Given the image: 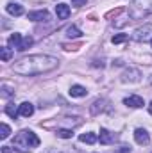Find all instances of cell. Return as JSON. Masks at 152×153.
Here are the masks:
<instances>
[{"mask_svg":"<svg viewBox=\"0 0 152 153\" xmlns=\"http://www.w3.org/2000/svg\"><path fill=\"white\" fill-rule=\"evenodd\" d=\"M59 66V61L57 57H52V55H29V57H23L20 59L18 62L13 64V71L18 73V75L23 76H34V75H41V73H47V71H52Z\"/></svg>","mask_w":152,"mask_h":153,"instance_id":"obj_1","label":"cell"},{"mask_svg":"<svg viewBox=\"0 0 152 153\" xmlns=\"http://www.w3.org/2000/svg\"><path fill=\"white\" fill-rule=\"evenodd\" d=\"M39 146V137L32 130H22L13 139V148L20 153H29L32 148Z\"/></svg>","mask_w":152,"mask_h":153,"instance_id":"obj_2","label":"cell"},{"mask_svg":"<svg viewBox=\"0 0 152 153\" xmlns=\"http://www.w3.org/2000/svg\"><path fill=\"white\" fill-rule=\"evenodd\" d=\"M127 13L131 20H141V18L152 16V0H132Z\"/></svg>","mask_w":152,"mask_h":153,"instance_id":"obj_3","label":"cell"},{"mask_svg":"<svg viewBox=\"0 0 152 153\" xmlns=\"http://www.w3.org/2000/svg\"><path fill=\"white\" fill-rule=\"evenodd\" d=\"M9 45L13 48H16L18 52H23V50H27L32 45V38H22V34L14 32V34L9 36Z\"/></svg>","mask_w":152,"mask_h":153,"instance_id":"obj_4","label":"cell"},{"mask_svg":"<svg viewBox=\"0 0 152 153\" xmlns=\"http://www.w3.org/2000/svg\"><path fill=\"white\" fill-rule=\"evenodd\" d=\"M132 39L138 41V43H147V41H152V23H145L143 27L136 29L132 32Z\"/></svg>","mask_w":152,"mask_h":153,"instance_id":"obj_5","label":"cell"},{"mask_svg":"<svg viewBox=\"0 0 152 153\" xmlns=\"http://www.w3.org/2000/svg\"><path fill=\"white\" fill-rule=\"evenodd\" d=\"M134 139H136V143L141 144V146L150 143V135H149V132L143 130V128H136V130H134Z\"/></svg>","mask_w":152,"mask_h":153,"instance_id":"obj_6","label":"cell"},{"mask_svg":"<svg viewBox=\"0 0 152 153\" xmlns=\"http://www.w3.org/2000/svg\"><path fill=\"white\" fill-rule=\"evenodd\" d=\"M123 103H125L127 107H132V109H140V107H143V105H145L143 98H141V96H136V94L127 96V98L123 100Z\"/></svg>","mask_w":152,"mask_h":153,"instance_id":"obj_7","label":"cell"},{"mask_svg":"<svg viewBox=\"0 0 152 153\" xmlns=\"http://www.w3.org/2000/svg\"><path fill=\"white\" fill-rule=\"evenodd\" d=\"M18 112H20L22 117H31V116L34 114V105L29 103V102H23V103L18 107Z\"/></svg>","mask_w":152,"mask_h":153,"instance_id":"obj_8","label":"cell"},{"mask_svg":"<svg viewBox=\"0 0 152 153\" xmlns=\"http://www.w3.org/2000/svg\"><path fill=\"white\" fill-rule=\"evenodd\" d=\"M29 20H32V22H47L48 20V11H45V9L32 11V13H29Z\"/></svg>","mask_w":152,"mask_h":153,"instance_id":"obj_9","label":"cell"},{"mask_svg":"<svg viewBox=\"0 0 152 153\" xmlns=\"http://www.w3.org/2000/svg\"><path fill=\"white\" fill-rule=\"evenodd\" d=\"M114 139H116L114 134H111L106 128H100V144H111V143H114Z\"/></svg>","mask_w":152,"mask_h":153,"instance_id":"obj_10","label":"cell"},{"mask_svg":"<svg viewBox=\"0 0 152 153\" xmlns=\"http://www.w3.org/2000/svg\"><path fill=\"white\" fill-rule=\"evenodd\" d=\"M5 11H7L11 16H22V14H23V7H22L20 4H14V2L7 4V5H5Z\"/></svg>","mask_w":152,"mask_h":153,"instance_id":"obj_11","label":"cell"},{"mask_svg":"<svg viewBox=\"0 0 152 153\" xmlns=\"http://www.w3.org/2000/svg\"><path fill=\"white\" fill-rule=\"evenodd\" d=\"M56 14H57L59 20H66L70 16V7L66 4H57L56 5Z\"/></svg>","mask_w":152,"mask_h":153,"instance_id":"obj_12","label":"cell"},{"mask_svg":"<svg viewBox=\"0 0 152 153\" xmlns=\"http://www.w3.org/2000/svg\"><path fill=\"white\" fill-rule=\"evenodd\" d=\"M123 82H138L140 80V71L138 70H125V73L122 75Z\"/></svg>","mask_w":152,"mask_h":153,"instance_id":"obj_13","label":"cell"},{"mask_svg":"<svg viewBox=\"0 0 152 153\" xmlns=\"http://www.w3.org/2000/svg\"><path fill=\"white\" fill-rule=\"evenodd\" d=\"M88 94V91H86V87H82V85H72L70 87V96H74V98H82V96H86Z\"/></svg>","mask_w":152,"mask_h":153,"instance_id":"obj_14","label":"cell"},{"mask_svg":"<svg viewBox=\"0 0 152 153\" xmlns=\"http://www.w3.org/2000/svg\"><path fill=\"white\" fill-rule=\"evenodd\" d=\"M79 141H81V143H86V144H95V143H97V135L91 134V132L81 134V135H79Z\"/></svg>","mask_w":152,"mask_h":153,"instance_id":"obj_15","label":"cell"},{"mask_svg":"<svg viewBox=\"0 0 152 153\" xmlns=\"http://www.w3.org/2000/svg\"><path fill=\"white\" fill-rule=\"evenodd\" d=\"M4 112L9 116V117H13V119H16V116H20L18 109L14 107V103H7V105H5V109H4Z\"/></svg>","mask_w":152,"mask_h":153,"instance_id":"obj_16","label":"cell"},{"mask_svg":"<svg viewBox=\"0 0 152 153\" xmlns=\"http://www.w3.org/2000/svg\"><path fill=\"white\" fill-rule=\"evenodd\" d=\"M56 134H57V137H61V139H70V137L74 135L72 128H57Z\"/></svg>","mask_w":152,"mask_h":153,"instance_id":"obj_17","label":"cell"},{"mask_svg":"<svg viewBox=\"0 0 152 153\" xmlns=\"http://www.w3.org/2000/svg\"><path fill=\"white\" fill-rule=\"evenodd\" d=\"M81 34H82V32H81V30L77 29L75 25H72V27H68V29H66V36H68L70 39H77V38H81Z\"/></svg>","mask_w":152,"mask_h":153,"instance_id":"obj_18","label":"cell"},{"mask_svg":"<svg viewBox=\"0 0 152 153\" xmlns=\"http://www.w3.org/2000/svg\"><path fill=\"white\" fill-rule=\"evenodd\" d=\"M104 103H106V100H95V103H93V107H91V114H99V111H102L104 109Z\"/></svg>","mask_w":152,"mask_h":153,"instance_id":"obj_19","label":"cell"},{"mask_svg":"<svg viewBox=\"0 0 152 153\" xmlns=\"http://www.w3.org/2000/svg\"><path fill=\"white\" fill-rule=\"evenodd\" d=\"M13 94H14V91L7 84H2V98H11Z\"/></svg>","mask_w":152,"mask_h":153,"instance_id":"obj_20","label":"cell"},{"mask_svg":"<svg viewBox=\"0 0 152 153\" xmlns=\"http://www.w3.org/2000/svg\"><path fill=\"white\" fill-rule=\"evenodd\" d=\"M0 50H2V61H4V62H7V61L11 59L13 52H11V50H9L7 46H4V48H0Z\"/></svg>","mask_w":152,"mask_h":153,"instance_id":"obj_21","label":"cell"},{"mask_svg":"<svg viewBox=\"0 0 152 153\" xmlns=\"http://www.w3.org/2000/svg\"><path fill=\"white\" fill-rule=\"evenodd\" d=\"M9 134H11V128H9L5 123H2V132H0V137H2V139H7V137H9Z\"/></svg>","mask_w":152,"mask_h":153,"instance_id":"obj_22","label":"cell"},{"mask_svg":"<svg viewBox=\"0 0 152 153\" xmlns=\"http://www.w3.org/2000/svg\"><path fill=\"white\" fill-rule=\"evenodd\" d=\"M111 41H113L114 45H120V43L127 41V34H118V36H114V38L111 39Z\"/></svg>","mask_w":152,"mask_h":153,"instance_id":"obj_23","label":"cell"},{"mask_svg":"<svg viewBox=\"0 0 152 153\" xmlns=\"http://www.w3.org/2000/svg\"><path fill=\"white\" fill-rule=\"evenodd\" d=\"M114 153H131V148L129 146H120V148H116Z\"/></svg>","mask_w":152,"mask_h":153,"instance_id":"obj_24","label":"cell"},{"mask_svg":"<svg viewBox=\"0 0 152 153\" xmlns=\"http://www.w3.org/2000/svg\"><path fill=\"white\" fill-rule=\"evenodd\" d=\"M86 2H88V0H72V4H74L75 7H82V5H86Z\"/></svg>","mask_w":152,"mask_h":153,"instance_id":"obj_25","label":"cell"},{"mask_svg":"<svg viewBox=\"0 0 152 153\" xmlns=\"http://www.w3.org/2000/svg\"><path fill=\"white\" fill-rule=\"evenodd\" d=\"M2 153H13V150L9 146H2Z\"/></svg>","mask_w":152,"mask_h":153,"instance_id":"obj_26","label":"cell"},{"mask_svg":"<svg viewBox=\"0 0 152 153\" xmlns=\"http://www.w3.org/2000/svg\"><path fill=\"white\" fill-rule=\"evenodd\" d=\"M149 112H150V116H152V102L149 103Z\"/></svg>","mask_w":152,"mask_h":153,"instance_id":"obj_27","label":"cell"},{"mask_svg":"<svg viewBox=\"0 0 152 153\" xmlns=\"http://www.w3.org/2000/svg\"><path fill=\"white\" fill-rule=\"evenodd\" d=\"M50 153H63V152H50Z\"/></svg>","mask_w":152,"mask_h":153,"instance_id":"obj_28","label":"cell"},{"mask_svg":"<svg viewBox=\"0 0 152 153\" xmlns=\"http://www.w3.org/2000/svg\"><path fill=\"white\" fill-rule=\"evenodd\" d=\"M150 43H152V41H150Z\"/></svg>","mask_w":152,"mask_h":153,"instance_id":"obj_29","label":"cell"}]
</instances>
